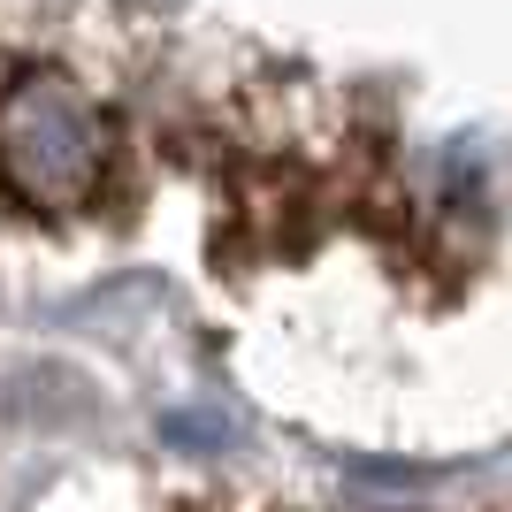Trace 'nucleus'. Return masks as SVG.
Instances as JSON below:
<instances>
[{"label": "nucleus", "instance_id": "obj_1", "mask_svg": "<svg viewBox=\"0 0 512 512\" xmlns=\"http://www.w3.org/2000/svg\"><path fill=\"white\" fill-rule=\"evenodd\" d=\"M92 115L69 100L62 85H39L23 92L16 115H8V176H16L23 192H77L92 176Z\"/></svg>", "mask_w": 512, "mask_h": 512}]
</instances>
